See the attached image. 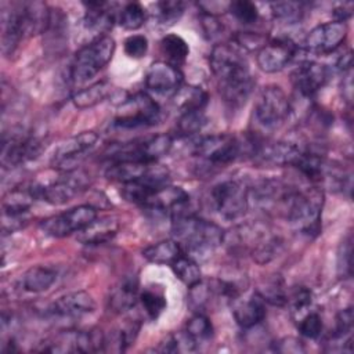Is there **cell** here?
Listing matches in <instances>:
<instances>
[{
    "label": "cell",
    "mask_w": 354,
    "mask_h": 354,
    "mask_svg": "<svg viewBox=\"0 0 354 354\" xmlns=\"http://www.w3.org/2000/svg\"><path fill=\"white\" fill-rule=\"evenodd\" d=\"M210 68L225 102L231 106L245 104L254 87V80L242 48L236 43L216 44L210 53Z\"/></svg>",
    "instance_id": "6da1fadb"
},
{
    "label": "cell",
    "mask_w": 354,
    "mask_h": 354,
    "mask_svg": "<svg viewBox=\"0 0 354 354\" xmlns=\"http://www.w3.org/2000/svg\"><path fill=\"white\" fill-rule=\"evenodd\" d=\"M171 232L183 252L195 260H203L223 243L224 231L213 221L203 220L189 210V202L170 213Z\"/></svg>",
    "instance_id": "7a4b0ae2"
},
{
    "label": "cell",
    "mask_w": 354,
    "mask_h": 354,
    "mask_svg": "<svg viewBox=\"0 0 354 354\" xmlns=\"http://www.w3.org/2000/svg\"><path fill=\"white\" fill-rule=\"evenodd\" d=\"M283 202L286 218L293 227L304 234L318 232L324 206L322 189L313 187L288 192Z\"/></svg>",
    "instance_id": "3957f363"
},
{
    "label": "cell",
    "mask_w": 354,
    "mask_h": 354,
    "mask_svg": "<svg viewBox=\"0 0 354 354\" xmlns=\"http://www.w3.org/2000/svg\"><path fill=\"white\" fill-rule=\"evenodd\" d=\"M115 47V40L108 35L95 37L83 46L76 53L71 65L72 82L83 84L91 80L112 59Z\"/></svg>",
    "instance_id": "277c9868"
},
{
    "label": "cell",
    "mask_w": 354,
    "mask_h": 354,
    "mask_svg": "<svg viewBox=\"0 0 354 354\" xmlns=\"http://www.w3.org/2000/svg\"><path fill=\"white\" fill-rule=\"evenodd\" d=\"M290 113V102L285 91L275 84L266 86L254 105V122L263 130L279 129Z\"/></svg>",
    "instance_id": "5b68a950"
},
{
    "label": "cell",
    "mask_w": 354,
    "mask_h": 354,
    "mask_svg": "<svg viewBox=\"0 0 354 354\" xmlns=\"http://www.w3.org/2000/svg\"><path fill=\"white\" fill-rule=\"evenodd\" d=\"M250 189L241 180L218 183L212 189V202L217 213L225 220L241 218L249 207Z\"/></svg>",
    "instance_id": "8992f818"
},
{
    "label": "cell",
    "mask_w": 354,
    "mask_h": 354,
    "mask_svg": "<svg viewBox=\"0 0 354 354\" xmlns=\"http://www.w3.org/2000/svg\"><path fill=\"white\" fill-rule=\"evenodd\" d=\"M160 108L147 93H137L122 101V112L115 119V126L123 129L148 127L159 123Z\"/></svg>",
    "instance_id": "52a82bcc"
},
{
    "label": "cell",
    "mask_w": 354,
    "mask_h": 354,
    "mask_svg": "<svg viewBox=\"0 0 354 354\" xmlns=\"http://www.w3.org/2000/svg\"><path fill=\"white\" fill-rule=\"evenodd\" d=\"M98 134L94 131H83L59 144L51 156L54 169L73 171L86 159V156L95 148Z\"/></svg>",
    "instance_id": "ba28073f"
},
{
    "label": "cell",
    "mask_w": 354,
    "mask_h": 354,
    "mask_svg": "<svg viewBox=\"0 0 354 354\" xmlns=\"http://www.w3.org/2000/svg\"><path fill=\"white\" fill-rule=\"evenodd\" d=\"M97 217L98 214L95 207L90 205H80L59 214L44 218L40 224V228L50 236L64 238L73 232H80Z\"/></svg>",
    "instance_id": "9c48e42d"
},
{
    "label": "cell",
    "mask_w": 354,
    "mask_h": 354,
    "mask_svg": "<svg viewBox=\"0 0 354 354\" xmlns=\"http://www.w3.org/2000/svg\"><path fill=\"white\" fill-rule=\"evenodd\" d=\"M194 155L213 165H228L241 153V142L232 134H210L194 141Z\"/></svg>",
    "instance_id": "30bf717a"
},
{
    "label": "cell",
    "mask_w": 354,
    "mask_h": 354,
    "mask_svg": "<svg viewBox=\"0 0 354 354\" xmlns=\"http://www.w3.org/2000/svg\"><path fill=\"white\" fill-rule=\"evenodd\" d=\"M87 176L80 170L65 171V176L44 185H35L32 191L36 199H41L50 205H64L79 195L87 187Z\"/></svg>",
    "instance_id": "8fae6325"
},
{
    "label": "cell",
    "mask_w": 354,
    "mask_h": 354,
    "mask_svg": "<svg viewBox=\"0 0 354 354\" xmlns=\"http://www.w3.org/2000/svg\"><path fill=\"white\" fill-rule=\"evenodd\" d=\"M347 36V25L340 21H330L317 25L304 39L307 51L318 55L336 51Z\"/></svg>",
    "instance_id": "7c38bea8"
},
{
    "label": "cell",
    "mask_w": 354,
    "mask_h": 354,
    "mask_svg": "<svg viewBox=\"0 0 354 354\" xmlns=\"http://www.w3.org/2000/svg\"><path fill=\"white\" fill-rule=\"evenodd\" d=\"M145 86L155 94L174 95L183 86V73L177 66L166 61H158L148 68Z\"/></svg>",
    "instance_id": "4fadbf2b"
},
{
    "label": "cell",
    "mask_w": 354,
    "mask_h": 354,
    "mask_svg": "<svg viewBox=\"0 0 354 354\" xmlns=\"http://www.w3.org/2000/svg\"><path fill=\"white\" fill-rule=\"evenodd\" d=\"M329 68L321 62H301L292 72V83L295 88L304 97H311L319 91L329 80Z\"/></svg>",
    "instance_id": "5bb4252c"
},
{
    "label": "cell",
    "mask_w": 354,
    "mask_h": 354,
    "mask_svg": "<svg viewBox=\"0 0 354 354\" xmlns=\"http://www.w3.org/2000/svg\"><path fill=\"white\" fill-rule=\"evenodd\" d=\"M95 310V301L84 290L71 292L58 297L48 308V314L61 319H79Z\"/></svg>",
    "instance_id": "9a60e30c"
},
{
    "label": "cell",
    "mask_w": 354,
    "mask_h": 354,
    "mask_svg": "<svg viewBox=\"0 0 354 354\" xmlns=\"http://www.w3.org/2000/svg\"><path fill=\"white\" fill-rule=\"evenodd\" d=\"M40 151L41 142L35 137H4L1 144V165L3 167H15L26 160L36 158Z\"/></svg>",
    "instance_id": "2e32d148"
},
{
    "label": "cell",
    "mask_w": 354,
    "mask_h": 354,
    "mask_svg": "<svg viewBox=\"0 0 354 354\" xmlns=\"http://www.w3.org/2000/svg\"><path fill=\"white\" fill-rule=\"evenodd\" d=\"M296 46L289 40H272L266 43L256 55L257 66L266 73L282 71L295 57Z\"/></svg>",
    "instance_id": "e0dca14e"
},
{
    "label": "cell",
    "mask_w": 354,
    "mask_h": 354,
    "mask_svg": "<svg viewBox=\"0 0 354 354\" xmlns=\"http://www.w3.org/2000/svg\"><path fill=\"white\" fill-rule=\"evenodd\" d=\"M28 32H30V25L26 6L22 4L21 7H12L10 11H6L3 15V53L6 55L12 54L24 35Z\"/></svg>",
    "instance_id": "ac0fdd59"
},
{
    "label": "cell",
    "mask_w": 354,
    "mask_h": 354,
    "mask_svg": "<svg viewBox=\"0 0 354 354\" xmlns=\"http://www.w3.org/2000/svg\"><path fill=\"white\" fill-rule=\"evenodd\" d=\"M231 308L236 324L243 329L256 326L266 317V301L256 290L246 297H241V295L235 297L231 301Z\"/></svg>",
    "instance_id": "d6986e66"
},
{
    "label": "cell",
    "mask_w": 354,
    "mask_h": 354,
    "mask_svg": "<svg viewBox=\"0 0 354 354\" xmlns=\"http://www.w3.org/2000/svg\"><path fill=\"white\" fill-rule=\"evenodd\" d=\"M254 152L257 156H260L263 160L268 163L278 165V166H285V165L293 166L300 158L303 149L289 141H272V142L263 141V142H256Z\"/></svg>",
    "instance_id": "ffe728a7"
},
{
    "label": "cell",
    "mask_w": 354,
    "mask_h": 354,
    "mask_svg": "<svg viewBox=\"0 0 354 354\" xmlns=\"http://www.w3.org/2000/svg\"><path fill=\"white\" fill-rule=\"evenodd\" d=\"M86 6L87 11L83 18L84 28L97 33V37L106 36L115 22V12L112 10V4L94 1Z\"/></svg>",
    "instance_id": "44dd1931"
},
{
    "label": "cell",
    "mask_w": 354,
    "mask_h": 354,
    "mask_svg": "<svg viewBox=\"0 0 354 354\" xmlns=\"http://www.w3.org/2000/svg\"><path fill=\"white\" fill-rule=\"evenodd\" d=\"M138 281L136 277L123 278L111 292L109 307L115 313H126L138 301Z\"/></svg>",
    "instance_id": "7402d4cb"
},
{
    "label": "cell",
    "mask_w": 354,
    "mask_h": 354,
    "mask_svg": "<svg viewBox=\"0 0 354 354\" xmlns=\"http://www.w3.org/2000/svg\"><path fill=\"white\" fill-rule=\"evenodd\" d=\"M119 230V223L115 217H97L91 224L79 232L77 239L84 245L104 243L112 239Z\"/></svg>",
    "instance_id": "603a6c76"
},
{
    "label": "cell",
    "mask_w": 354,
    "mask_h": 354,
    "mask_svg": "<svg viewBox=\"0 0 354 354\" xmlns=\"http://www.w3.org/2000/svg\"><path fill=\"white\" fill-rule=\"evenodd\" d=\"M149 166L151 163L145 162H112V165L105 170V177L112 181L127 184L141 180L147 174Z\"/></svg>",
    "instance_id": "cb8c5ba5"
},
{
    "label": "cell",
    "mask_w": 354,
    "mask_h": 354,
    "mask_svg": "<svg viewBox=\"0 0 354 354\" xmlns=\"http://www.w3.org/2000/svg\"><path fill=\"white\" fill-rule=\"evenodd\" d=\"M183 253L184 252L176 239H163L142 250V256L149 263L162 266H171Z\"/></svg>",
    "instance_id": "d4e9b609"
},
{
    "label": "cell",
    "mask_w": 354,
    "mask_h": 354,
    "mask_svg": "<svg viewBox=\"0 0 354 354\" xmlns=\"http://www.w3.org/2000/svg\"><path fill=\"white\" fill-rule=\"evenodd\" d=\"M57 279V271L51 267L33 266L21 277V285L26 292L40 293L47 290Z\"/></svg>",
    "instance_id": "484cf974"
},
{
    "label": "cell",
    "mask_w": 354,
    "mask_h": 354,
    "mask_svg": "<svg viewBox=\"0 0 354 354\" xmlns=\"http://www.w3.org/2000/svg\"><path fill=\"white\" fill-rule=\"evenodd\" d=\"M173 147V138L169 134H156L141 144L136 145L137 155L141 162L153 163L159 158L169 153Z\"/></svg>",
    "instance_id": "4316f807"
},
{
    "label": "cell",
    "mask_w": 354,
    "mask_h": 354,
    "mask_svg": "<svg viewBox=\"0 0 354 354\" xmlns=\"http://www.w3.org/2000/svg\"><path fill=\"white\" fill-rule=\"evenodd\" d=\"M176 106L181 111H203L209 101V94L199 86H181L173 95Z\"/></svg>",
    "instance_id": "83f0119b"
},
{
    "label": "cell",
    "mask_w": 354,
    "mask_h": 354,
    "mask_svg": "<svg viewBox=\"0 0 354 354\" xmlns=\"http://www.w3.org/2000/svg\"><path fill=\"white\" fill-rule=\"evenodd\" d=\"M112 91V86L106 80L95 82L94 84L80 88L72 94V102L76 108L84 109L102 102Z\"/></svg>",
    "instance_id": "f1b7e54d"
},
{
    "label": "cell",
    "mask_w": 354,
    "mask_h": 354,
    "mask_svg": "<svg viewBox=\"0 0 354 354\" xmlns=\"http://www.w3.org/2000/svg\"><path fill=\"white\" fill-rule=\"evenodd\" d=\"M36 196L30 188H15L3 198V214H28Z\"/></svg>",
    "instance_id": "f546056e"
},
{
    "label": "cell",
    "mask_w": 354,
    "mask_h": 354,
    "mask_svg": "<svg viewBox=\"0 0 354 354\" xmlns=\"http://www.w3.org/2000/svg\"><path fill=\"white\" fill-rule=\"evenodd\" d=\"M160 50H162L163 55L167 58L166 62H169L174 66L183 64L189 54V47H188L187 41L176 33H169L162 37Z\"/></svg>",
    "instance_id": "4dcf8cb0"
},
{
    "label": "cell",
    "mask_w": 354,
    "mask_h": 354,
    "mask_svg": "<svg viewBox=\"0 0 354 354\" xmlns=\"http://www.w3.org/2000/svg\"><path fill=\"white\" fill-rule=\"evenodd\" d=\"M171 271L174 275L188 288L196 285L202 281V272L198 261L188 254H181L171 266Z\"/></svg>",
    "instance_id": "1f68e13d"
},
{
    "label": "cell",
    "mask_w": 354,
    "mask_h": 354,
    "mask_svg": "<svg viewBox=\"0 0 354 354\" xmlns=\"http://www.w3.org/2000/svg\"><path fill=\"white\" fill-rule=\"evenodd\" d=\"M256 292L260 295V297L266 303H270L278 307H282L286 304L288 293L285 289V283L279 275L264 281Z\"/></svg>",
    "instance_id": "d6a6232c"
},
{
    "label": "cell",
    "mask_w": 354,
    "mask_h": 354,
    "mask_svg": "<svg viewBox=\"0 0 354 354\" xmlns=\"http://www.w3.org/2000/svg\"><path fill=\"white\" fill-rule=\"evenodd\" d=\"M185 4L176 0H165L155 4V19L162 26H173L184 14Z\"/></svg>",
    "instance_id": "836d02e7"
},
{
    "label": "cell",
    "mask_w": 354,
    "mask_h": 354,
    "mask_svg": "<svg viewBox=\"0 0 354 354\" xmlns=\"http://www.w3.org/2000/svg\"><path fill=\"white\" fill-rule=\"evenodd\" d=\"M271 14L274 19L281 24L292 25L301 21L304 15V7L297 1H277L271 4Z\"/></svg>",
    "instance_id": "e575fe53"
},
{
    "label": "cell",
    "mask_w": 354,
    "mask_h": 354,
    "mask_svg": "<svg viewBox=\"0 0 354 354\" xmlns=\"http://www.w3.org/2000/svg\"><path fill=\"white\" fill-rule=\"evenodd\" d=\"M207 118L203 111H185L181 112L177 120V130L180 136L191 137L198 134L206 124Z\"/></svg>",
    "instance_id": "d590c367"
},
{
    "label": "cell",
    "mask_w": 354,
    "mask_h": 354,
    "mask_svg": "<svg viewBox=\"0 0 354 354\" xmlns=\"http://www.w3.org/2000/svg\"><path fill=\"white\" fill-rule=\"evenodd\" d=\"M296 169L300 170L301 174H304L310 180H321L325 169L324 159L313 152L303 151L297 162L293 165Z\"/></svg>",
    "instance_id": "8d00e7d4"
},
{
    "label": "cell",
    "mask_w": 354,
    "mask_h": 354,
    "mask_svg": "<svg viewBox=\"0 0 354 354\" xmlns=\"http://www.w3.org/2000/svg\"><path fill=\"white\" fill-rule=\"evenodd\" d=\"M145 18H147V14L141 4L129 3L119 12L118 22L126 30H137L144 25Z\"/></svg>",
    "instance_id": "74e56055"
},
{
    "label": "cell",
    "mask_w": 354,
    "mask_h": 354,
    "mask_svg": "<svg viewBox=\"0 0 354 354\" xmlns=\"http://www.w3.org/2000/svg\"><path fill=\"white\" fill-rule=\"evenodd\" d=\"M196 342L184 330L169 335L156 350L162 353H185L196 350Z\"/></svg>",
    "instance_id": "f35d334b"
},
{
    "label": "cell",
    "mask_w": 354,
    "mask_h": 354,
    "mask_svg": "<svg viewBox=\"0 0 354 354\" xmlns=\"http://www.w3.org/2000/svg\"><path fill=\"white\" fill-rule=\"evenodd\" d=\"M185 332L196 342V344H199V343L206 342V340H209L212 337V335H213V325H212L210 319L206 315H203L201 313H196L187 322Z\"/></svg>",
    "instance_id": "ab89813d"
},
{
    "label": "cell",
    "mask_w": 354,
    "mask_h": 354,
    "mask_svg": "<svg viewBox=\"0 0 354 354\" xmlns=\"http://www.w3.org/2000/svg\"><path fill=\"white\" fill-rule=\"evenodd\" d=\"M145 314L151 318V319H156L163 310L166 308V299L163 296V293H159L156 290L152 289H145L140 297H138Z\"/></svg>",
    "instance_id": "60d3db41"
},
{
    "label": "cell",
    "mask_w": 354,
    "mask_h": 354,
    "mask_svg": "<svg viewBox=\"0 0 354 354\" xmlns=\"http://www.w3.org/2000/svg\"><path fill=\"white\" fill-rule=\"evenodd\" d=\"M281 246L282 243L277 236H268L263 239L250 253L256 263L266 264L278 256Z\"/></svg>",
    "instance_id": "b9f144b4"
},
{
    "label": "cell",
    "mask_w": 354,
    "mask_h": 354,
    "mask_svg": "<svg viewBox=\"0 0 354 354\" xmlns=\"http://www.w3.org/2000/svg\"><path fill=\"white\" fill-rule=\"evenodd\" d=\"M228 11L243 25H252L259 19V10L256 4L248 0H235L230 3Z\"/></svg>",
    "instance_id": "7bdbcfd3"
},
{
    "label": "cell",
    "mask_w": 354,
    "mask_h": 354,
    "mask_svg": "<svg viewBox=\"0 0 354 354\" xmlns=\"http://www.w3.org/2000/svg\"><path fill=\"white\" fill-rule=\"evenodd\" d=\"M299 332L308 337V339H317L319 337L321 332H322V319L321 315L317 311H308L306 314H303L299 318V324H297Z\"/></svg>",
    "instance_id": "ee69618b"
},
{
    "label": "cell",
    "mask_w": 354,
    "mask_h": 354,
    "mask_svg": "<svg viewBox=\"0 0 354 354\" xmlns=\"http://www.w3.org/2000/svg\"><path fill=\"white\" fill-rule=\"evenodd\" d=\"M311 301H313V293L304 286H297L292 289L286 297V304L290 306L292 311L301 315H303V311L308 308V306H311Z\"/></svg>",
    "instance_id": "f6af8a7d"
},
{
    "label": "cell",
    "mask_w": 354,
    "mask_h": 354,
    "mask_svg": "<svg viewBox=\"0 0 354 354\" xmlns=\"http://www.w3.org/2000/svg\"><path fill=\"white\" fill-rule=\"evenodd\" d=\"M123 48L127 57L134 59L142 58L148 51V39L144 35H131L124 40Z\"/></svg>",
    "instance_id": "bcb514c9"
},
{
    "label": "cell",
    "mask_w": 354,
    "mask_h": 354,
    "mask_svg": "<svg viewBox=\"0 0 354 354\" xmlns=\"http://www.w3.org/2000/svg\"><path fill=\"white\" fill-rule=\"evenodd\" d=\"M351 238H346L339 248L337 252V272L342 278H347L351 275Z\"/></svg>",
    "instance_id": "7dc6e473"
},
{
    "label": "cell",
    "mask_w": 354,
    "mask_h": 354,
    "mask_svg": "<svg viewBox=\"0 0 354 354\" xmlns=\"http://www.w3.org/2000/svg\"><path fill=\"white\" fill-rule=\"evenodd\" d=\"M235 43L242 50L246 48V50H257L259 51L266 44V40L261 35H257V33H253V32H242L236 37Z\"/></svg>",
    "instance_id": "c3c4849f"
},
{
    "label": "cell",
    "mask_w": 354,
    "mask_h": 354,
    "mask_svg": "<svg viewBox=\"0 0 354 354\" xmlns=\"http://www.w3.org/2000/svg\"><path fill=\"white\" fill-rule=\"evenodd\" d=\"M202 26L209 39H213L214 36H217L223 29V25L220 24L217 17L212 12H206L202 15Z\"/></svg>",
    "instance_id": "681fc988"
},
{
    "label": "cell",
    "mask_w": 354,
    "mask_h": 354,
    "mask_svg": "<svg viewBox=\"0 0 354 354\" xmlns=\"http://www.w3.org/2000/svg\"><path fill=\"white\" fill-rule=\"evenodd\" d=\"M275 350L281 353H303L304 347L303 343L295 337H285L281 342H278Z\"/></svg>",
    "instance_id": "f907efd6"
},
{
    "label": "cell",
    "mask_w": 354,
    "mask_h": 354,
    "mask_svg": "<svg viewBox=\"0 0 354 354\" xmlns=\"http://www.w3.org/2000/svg\"><path fill=\"white\" fill-rule=\"evenodd\" d=\"M343 76H344L343 77V95L350 102L351 101V93H353V83H351L353 72H351V69L343 72Z\"/></svg>",
    "instance_id": "816d5d0a"
}]
</instances>
